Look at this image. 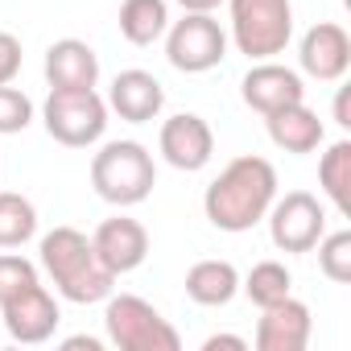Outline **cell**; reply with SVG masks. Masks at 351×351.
<instances>
[{"instance_id": "6da1fadb", "label": "cell", "mask_w": 351, "mask_h": 351, "mask_svg": "<svg viewBox=\"0 0 351 351\" xmlns=\"http://www.w3.org/2000/svg\"><path fill=\"white\" fill-rule=\"evenodd\" d=\"M277 199V169L256 157V153H244L236 161H228L219 169V178L207 186L203 195V211L211 219V228L219 232H252L269 207Z\"/></svg>"}, {"instance_id": "7a4b0ae2", "label": "cell", "mask_w": 351, "mask_h": 351, "mask_svg": "<svg viewBox=\"0 0 351 351\" xmlns=\"http://www.w3.org/2000/svg\"><path fill=\"white\" fill-rule=\"evenodd\" d=\"M42 252V269L50 273L54 289L75 302V306H91V302H108V293L116 289V273L99 261L91 236H83L79 228H54L42 236L38 244Z\"/></svg>"}, {"instance_id": "3957f363", "label": "cell", "mask_w": 351, "mask_h": 351, "mask_svg": "<svg viewBox=\"0 0 351 351\" xmlns=\"http://www.w3.org/2000/svg\"><path fill=\"white\" fill-rule=\"evenodd\" d=\"M91 186L112 207H136L157 186L153 153L141 141H108L91 157Z\"/></svg>"}, {"instance_id": "277c9868", "label": "cell", "mask_w": 351, "mask_h": 351, "mask_svg": "<svg viewBox=\"0 0 351 351\" xmlns=\"http://www.w3.org/2000/svg\"><path fill=\"white\" fill-rule=\"evenodd\" d=\"M232 42L252 62L285 54L293 38V5L289 0H228Z\"/></svg>"}, {"instance_id": "5b68a950", "label": "cell", "mask_w": 351, "mask_h": 351, "mask_svg": "<svg viewBox=\"0 0 351 351\" xmlns=\"http://www.w3.org/2000/svg\"><path fill=\"white\" fill-rule=\"evenodd\" d=\"M104 330L120 351H178L182 347L178 330L161 318V310L136 293H108Z\"/></svg>"}, {"instance_id": "8992f818", "label": "cell", "mask_w": 351, "mask_h": 351, "mask_svg": "<svg viewBox=\"0 0 351 351\" xmlns=\"http://www.w3.org/2000/svg\"><path fill=\"white\" fill-rule=\"evenodd\" d=\"M42 120H46V132L58 145L87 149L108 128V104L99 99L95 87H87V91H58V87H50L46 108H42Z\"/></svg>"}, {"instance_id": "52a82bcc", "label": "cell", "mask_w": 351, "mask_h": 351, "mask_svg": "<svg viewBox=\"0 0 351 351\" xmlns=\"http://www.w3.org/2000/svg\"><path fill=\"white\" fill-rule=\"evenodd\" d=\"M165 58L182 75H203L215 71L228 58V34L211 13H186L165 29Z\"/></svg>"}, {"instance_id": "ba28073f", "label": "cell", "mask_w": 351, "mask_h": 351, "mask_svg": "<svg viewBox=\"0 0 351 351\" xmlns=\"http://www.w3.org/2000/svg\"><path fill=\"white\" fill-rule=\"evenodd\" d=\"M265 219L281 252H314V244L326 232V211L310 191H289L285 199H273Z\"/></svg>"}, {"instance_id": "9c48e42d", "label": "cell", "mask_w": 351, "mask_h": 351, "mask_svg": "<svg viewBox=\"0 0 351 351\" xmlns=\"http://www.w3.org/2000/svg\"><path fill=\"white\" fill-rule=\"evenodd\" d=\"M0 314H5L9 339H17V343H46L58 330V322H62L58 302H54V293L42 281H29L25 289L5 298L0 302Z\"/></svg>"}, {"instance_id": "30bf717a", "label": "cell", "mask_w": 351, "mask_h": 351, "mask_svg": "<svg viewBox=\"0 0 351 351\" xmlns=\"http://www.w3.org/2000/svg\"><path fill=\"white\" fill-rule=\"evenodd\" d=\"M157 145H161V157H165L173 169L199 173V169L211 161V153H215V132H211V124H207L203 116L178 112V116H169V120L161 124Z\"/></svg>"}, {"instance_id": "8fae6325", "label": "cell", "mask_w": 351, "mask_h": 351, "mask_svg": "<svg viewBox=\"0 0 351 351\" xmlns=\"http://www.w3.org/2000/svg\"><path fill=\"white\" fill-rule=\"evenodd\" d=\"M298 62H302V71L310 79L339 83L347 75V66H351V38H347V29L335 25V21L310 25L306 38H302V46H298Z\"/></svg>"}, {"instance_id": "7c38bea8", "label": "cell", "mask_w": 351, "mask_h": 351, "mask_svg": "<svg viewBox=\"0 0 351 351\" xmlns=\"http://www.w3.org/2000/svg\"><path fill=\"white\" fill-rule=\"evenodd\" d=\"M240 95H244V104H248L252 112L273 116V112H281V108H289V104H302V99H306V87H302V75H298V71H289V66L265 58V62H256V66L240 79Z\"/></svg>"}, {"instance_id": "4fadbf2b", "label": "cell", "mask_w": 351, "mask_h": 351, "mask_svg": "<svg viewBox=\"0 0 351 351\" xmlns=\"http://www.w3.org/2000/svg\"><path fill=\"white\" fill-rule=\"evenodd\" d=\"M310 306L298 302L293 293L265 306L256 318V351H302L310 343Z\"/></svg>"}, {"instance_id": "5bb4252c", "label": "cell", "mask_w": 351, "mask_h": 351, "mask_svg": "<svg viewBox=\"0 0 351 351\" xmlns=\"http://www.w3.org/2000/svg\"><path fill=\"white\" fill-rule=\"evenodd\" d=\"M91 244H95L99 261H104L116 277L141 269L145 256H149V232H145V223H136V219H128V215H112V219H104V223L95 228Z\"/></svg>"}, {"instance_id": "9a60e30c", "label": "cell", "mask_w": 351, "mask_h": 351, "mask_svg": "<svg viewBox=\"0 0 351 351\" xmlns=\"http://www.w3.org/2000/svg\"><path fill=\"white\" fill-rule=\"evenodd\" d=\"M108 108L128 124H149L165 108V91L149 71H120L108 91Z\"/></svg>"}, {"instance_id": "2e32d148", "label": "cell", "mask_w": 351, "mask_h": 351, "mask_svg": "<svg viewBox=\"0 0 351 351\" xmlns=\"http://www.w3.org/2000/svg\"><path fill=\"white\" fill-rule=\"evenodd\" d=\"M46 83L58 91H87L99 83V58L87 42L62 38L46 50Z\"/></svg>"}, {"instance_id": "e0dca14e", "label": "cell", "mask_w": 351, "mask_h": 351, "mask_svg": "<svg viewBox=\"0 0 351 351\" xmlns=\"http://www.w3.org/2000/svg\"><path fill=\"white\" fill-rule=\"evenodd\" d=\"M265 128H269V141L277 149H285V153H314L322 145V136H326L318 112H310L306 99L289 104V108H281L273 116H265Z\"/></svg>"}, {"instance_id": "ac0fdd59", "label": "cell", "mask_w": 351, "mask_h": 351, "mask_svg": "<svg viewBox=\"0 0 351 351\" xmlns=\"http://www.w3.org/2000/svg\"><path fill=\"white\" fill-rule=\"evenodd\" d=\"M240 293V273L232 261H199L186 269V298L199 306H228Z\"/></svg>"}, {"instance_id": "d6986e66", "label": "cell", "mask_w": 351, "mask_h": 351, "mask_svg": "<svg viewBox=\"0 0 351 351\" xmlns=\"http://www.w3.org/2000/svg\"><path fill=\"white\" fill-rule=\"evenodd\" d=\"M120 38L132 46H153L169 29V5L165 0H124L120 5Z\"/></svg>"}, {"instance_id": "ffe728a7", "label": "cell", "mask_w": 351, "mask_h": 351, "mask_svg": "<svg viewBox=\"0 0 351 351\" xmlns=\"http://www.w3.org/2000/svg\"><path fill=\"white\" fill-rule=\"evenodd\" d=\"M318 186L339 215H351V141H335L318 161Z\"/></svg>"}, {"instance_id": "44dd1931", "label": "cell", "mask_w": 351, "mask_h": 351, "mask_svg": "<svg viewBox=\"0 0 351 351\" xmlns=\"http://www.w3.org/2000/svg\"><path fill=\"white\" fill-rule=\"evenodd\" d=\"M38 232V211L25 195L0 191V248H21Z\"/></svg>"}, {"instance_id": "7402d4cb", "label": "cell", "mask_w": 351, "mask_h": 351, "mask_svg": "<svg viewBox=\"0 0 351 351\" xmlns=\"http://www.w3.org/2000/svg\"><path fill=\"white\" fill-rule=\"evenodd\" d=\"M240 289L248 293V302L252 306H273V302H281V298H289L293 293V277H289V269L281 265V261H261V265H252V273L240 281Z\"/></svg>"}, {"instance_id": "603a6c76", "label": "cell", "mask_w": 351, "mask_h": 351, "mask_svg": "<svg viewBox=\"0 0 351 351\" xmlns=\"http://www.w3.org/2000/svg\"><path fill=\"white\" fill-rule=\"evenodd\" d=\"M318 248V269L326 281L335 285H347L351 281V232H322V240L314 244Z\"/></svg>"}, {"instance_id": "cb8c5ba5", "label": "cell", "mask_w": 351, "mask_h": 351, "mask_svg": "<svg viewBox=\"0 0 351 351\" xmlns=\"http://www.w3.org/2000/svg\"><path fill=\"white\" fill-rule=\"evenodd\" d=\"M29 120H34L29 95L17 91V87H9V83H0V132H5V136L9 132H25Z\"/></svg>"}, {"instance_id": "d4e9b609", "label": "cell", "mask_w": 351, "mask_h": 351, "mask_svg": "<svg viewBox=\"0 0 351 351\" xmlns=\"http://www.w3.org/2000/svg\"><path fill=\"white\" fill-rule=\"evenodd\" d=\"M29 281H38L34 261H25V256H17V252H0V302L13 298L17 289H25Z\"/></svg>"}, {"instance_id": "484cf974", "label": "cell", "mask_w": 351, "mask_h": 351, "mask_svg": "<svg viewBox=\"0 0 351 351\" xmlns=\"http://www.w3.org/2000/svg\"><path fill=\"white\" fill-rule=\"evenodd\" d=\"M21 42L13 34H0V83H13L17 71H21Z\"/></svg>"}, {"instance_id": "4316f807", "label": "cell", "mask_w": 351, "mask_h": 351, "mask_svg": "<svg viewBox=\"0 0 351 351\" xmlns=\"http://www.w3.org/2000/svg\"><path fill=\"white\" fill-rule=\"evenodd\" d=\"M219 347H232V351H244L248 343H244L240 335H211V339L203 343V351H219Z\"/></svg>"}, {"instance_id": "83f0119b", "label": "cell", "mask_w": 351, "mask_h": 351, "mask_svg": "<svg viewBox=\"0 0 351 351\" xmlns=\"http://www.w3.org/2000/svg\"><path fill=\"white\" fill-rule=\"evenodd\" d=\"M182 5V13H215L223 0H178Z\"/></svg>"}, {"instance_id": "f1b7e54d", "label": "cell", "mask_w": 351, "mask_h": 351, "mask_svg": "<svg viewBox=\"0 0 351 351\" xmlns=\"http://www.w3.org/2000/svg\"><path fill=\"white\" fill-rule=\"evenodd\" d=\"M335 120H339L343 128H351V116H347V91H339V99H335Z\"/></svg>"}, {"instance_id": "f546056e", "label": "cell", "mask_w": 351, "mask_h": 351, "mask_svg": "<svg viewBox=\"0 0 351 351\" xmlns=\"http://www.w3.org/2000/svg\"><path fill=\"white\" fill-rule=\"evenodd\" d=\"M66 347H87V351H99V339H87V335H75V339H66Z\"/></svg>"}]
</instances>
